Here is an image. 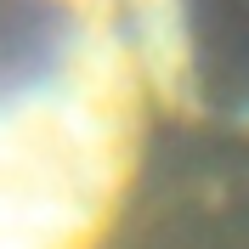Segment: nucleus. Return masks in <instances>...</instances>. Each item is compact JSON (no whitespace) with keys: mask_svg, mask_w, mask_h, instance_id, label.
Instances as JSON below:
<instances>
[{"mask_svg":"<svg viewBox=\"0 0 249 249\" xmlns=\"http://www.w3.org/2000/svg\"><path fill=\"white\" fill-rule=\"evenodd\" d=\"M147 96L119 0H0V249H108Z\"/></svg>","mask_w":249,"mask_h":249,"instance_id":"obj_1","label":"nucleus"},{"mask_svg":"<svg viewBox=\"0 0 249 249\" xmlns=\"http://www.w3.org/2000/svg\"><path fill=\"white\" fill-rule=\"evenodd\" d=\"M147 91L249 136V0H119Z\"/></svg>","mask_w":249,"mask_h":249,"instance_id":"obj_2","label":"nucleus"}]
</instances>
